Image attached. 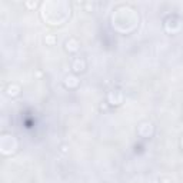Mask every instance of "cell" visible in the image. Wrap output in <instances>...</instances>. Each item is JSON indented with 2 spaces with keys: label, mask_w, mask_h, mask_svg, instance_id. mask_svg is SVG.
Returning <instances> with one entry per match:
<instances>
[{
  "label": "cell",
  "mask_w": 183,
  "mask_h": 183,
  "mask_svg": "<svg viewBox=\"0 0 183 183\" xmlns=\"http://www.w3.org/2000/svg\"><path fill=\"white\" fill-rule=\"evenodd\" d=\"M65 46H66V50L70 52V53H73V52H77V49H79V43H77V40H75V39H70V40H67L65 43Z\"/></svg>",
  "instance_id": "3957f363"
},
{
  "label": "cell",
  "mask_w": 183,
  "mask_h": 183,
  "mask_svg": "<svg viewBox=\"0 0 183 183\" xmlns=\"http://www.w3.org/2000/svg\"><path fill=\"white\" fill-rule=\"evenodd\" d=\"M100 110H105V112H106V110H107V103H102V105H100Z\"/></svg>",
  "instance_id": "8992f818"
},
{
  "label": "cell",
  "mask_w": 183,
  "mask_h": 183,
  "mask_svg": "<svg viewBox=\"0 0 183 183\" xmlns=\"http://www.w3.org/2000/svg\"><path fill=\"white\" fill-rule=\"evenodd\" d=\"M6 95L10 96V97H16V96L20 95V87H19L17 85H10L6 90Z\"/></svg>",
  "instance_id": "277c9868"
},
{
  "label": "cell",
  "mask_w": 183,
  "mask_h": 183,
  "mask_svg": "<svg viewBox=\"0 0 183 183\" xmlns=\"http://www.w3.org/2000/svg\"><path fill=\"white\" fill-rule=\"evenodd\" d=\"M26 6H30V7H36V4H33V3H26Z\"/></svg>",
  "instance_id": "9c48e42d"
},
{
  "label": "cell",
  "mask_w": 183,
  "mask_h": 183,
  "mask_svg": "<svg viewBox=\"0 0 183 183\" xmlns=\"http://www.w3.org/2000/svg\"><path fill=\"white\" fill-rule=\"evenodd\" d=\"M65 86H66L67 89H75V87H77V86H79L77 77H76V76H73V75L66 76V77H65Z\"/></svg>",
  "instance_id": "7a4b0ae2"
},
{
  "label": "cell",
  "mask_w": 183,
  "mask_h": 183,
  "mask_svg": "<svg viewBox=\"0 0 183 183\" xmlns=\"http://www.w3.org/2000/svg\"><path fill=\"white\" fill-rule=\"evenodd\" d=\"M62 152H63V153H66V152H67V146H66V145H63V146H62Z\"/></svg>",
  "instance_id": "ba28073f"
},
{
  "label": "cell",
  "mask_w": 183,
  "mask_h": 183,
  "mask_svg": "<svg viewBox=\"0 0 183 183\" xmlns=\"http://www.w3.org/2000/svg\"><path fill=\"white\" fill-rule=\"evenodd\" d=\"M44 42H46V44H49V46H53V44L57 42V39H56V36H54V34H46Z\"/></svg>",
  "instance_id": "5b68a950"
},
{
  "label": "cell",
  "mask_w": 183,
  "mask_h": 183,
  "mask_svg": "<svg viewBox=\"0 0 183 183\" xmlns=\"http://www.w3.org/2000/svg\"><path fill=\"white\" fill-rule=\"evenodd\" d=\"M160 183H172V180L170 179H162L160 180Z\"/></svg>",
  "instance_id": "52a82bcc"
},
{
  "label": "cell",
  "mask_w": 183,
  "mask_h": 183,
  "mask_svg": "<svg viewBox=\"0 0 183 183\" xmlns=\"http://www.w3.org/2000/svg\"><path fill=\"white\" fill-rule=\"evenodd\" d=\"M72 69H73V72H75V73H82V72H85L86 70V62H85V59L76 57L75 62H73V65H72Z\"/></svg>",
  "instance_id": "6da1fadb"
}]
</instances>
